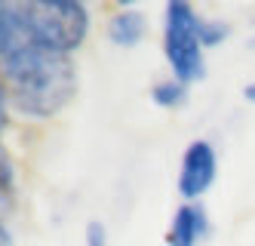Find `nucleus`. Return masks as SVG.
Instances as JSON below:
<instances>
[{
	"label": "nucleus",
	"mask_w": 255,
	"mask_h": 246,
	"mask_svg": "<svg viewBox=\"0 0 255 246\" xmlns=\"http://www.w3.org/2000/svg\"><path fill=\"white\" fill-rule=\"evenodd\" d=\"M9 105L25 117L46 120L74 99L77 71L71 55L28 43L0 65Z\"/></svg>",
	"instance_id": "1"
},
{
	"label": "nucleus",
	"mask_w": 255,
	"mask_h": 246,
	"mask_svg": "<svg viewBox=\"0 0 255 246\" xmlns=\"http://www.w3.org/2000/svg\"><path fill=\"white\" fill-rule=\"evenodd\" d=\"M22 6L28 18V31L37 46L71 55L86 40L89 9L77 0H31Z\"/></svg>",
	"instance_id": "2"
},
{
	"label": "nucleus",
	"mask_w": 255,
	"mask_h": 246,
	"mask_svg": "<svg viewBox=\"0 0 255 246\" xmlns=\"http://www.w3.org/2000/svg\"><path fill=\"white\" fill-rule=\"evenodd\" d=\"M163 55L172 77L185 86L206 77V59L200 43V15L185 0H169L163 9Z\"/></svg>",
	"instance_id": "3"
},
{
	"label": "nucleus",
	"mask_w": 255,
	"mask_h": 246,
	"mask_svg": "<svg viewBox=\"0 0 255 246\" xmlns=\"http://www.w3.org/2000/svg\"><path fill=\"white\" fill-rule=\"evenodd\" d=\"M218 179V154L212 142L206 139H194L185 154H181V166H178V194L185 197V203H200L209 188Z\"/></svg>",
	"instance_id": "4"
},
{
	"label": "nucleus",
	"mask_w": 255,
	"mask_h": 246,
	"mask_svg": "<svg viewBox=\"0 0 255 246\" xmlns=\"http://www.w3.org/2000/svg\"><path fill=\"white\" fill-rule=\"evenodd\" d=\"M209 234V216L203 203H181L166 231V246H200Z\"/></svg>",
	"instance_id": "5"
},
{
	"label": "nucleus",
	"mask_w": 255,
	"mask_h": 246,
	"mask_svg": "<svg viewBox=\"0 0 255 246\" xmlns=\"http://www.w3.org/2000/svg\"><path fill=\"white\" fill-rule=\"evenodd\" d=\"M28 43H34V37L28 31L25 6L22 3H3L0 0V65Z\"/></svg>",
	"instance_id": "6"
},
{
	"label": "nucleus",
	"mask_w": 255,
	"mask_h": 246,
	"mask_svg": "<svg viewBox=\"0 0 255 246\" xmlns=\"http://www.w3.org/2000/svg\"><path fill=\"white\" fill-rule=\"evenodd\" d=\"M144 34H148V18L144 12L132 9V6H123L111 15V22H108V37H111L114 46H123V49H132L144 40Z\"/></svg>",
	"instance_id": "7"
},
{
	"label": "nucleus",
	"mask_w": 255,
	"mask_h": 246,
	"mask_svg": "<svg viewBox=\"0 0 255 246\" xmlns=\"http://www.w3.org/2000/svg\"><path fill=\"white\" fill-rule=\"evenodd\" d=\"M151 102H154L157 108H166V111L181 108V105L188 102V86L181 83V80H175V77L157 80V83L151 86Z\"/></svg>",
	"instance_id": "8"
},
{
	"label": "nucleus",
	"mask_w": 255,
	"mask_h": 246,
	"mask_svg": "<svg viewBox=\"0 0 255 246\" xmlns=\"http://www.w3.org/2000/svg\"><path fill=\"white\" fill-rule=\"evenodd\" d=\"M228 37H231V25L225 18H200V43H203V49L222 46Z\"/></svg>",
	"instance_id": "9"
},
{
	"label": "nucleus",
	"mask_w": 255,
	"mask_h": 246,
	"mask_svg": "<svg viewBox=\"0 0 255 246\" xmlns=\"http://www.w3.org/2000/svg\"><path fill=\"white\" fill-rule=\"evenodd\" d=\"M86 246H108V228H105V222L93 219L86 225Z\"/></svg>",
	"instance_id": "10"
},
{
	"label": "nucleus",
	"mask_w": 255,
	"mask_h": 246,
	"mask_svg": "<svg viewBox=\"0 0 255 246\" xmlns=\"http://www.w3.org/2000/svg\"><path fill=\"white\" fill-rule=\"evenodd\" d=\"M6 105H9V96H6V83H3V74H0V132L6 126ZM3 151V148H0Z\"/></svg>",
	"instance_id": "11"
},
{
	"label": "nucleus",
	"mask_w": 255,
	"mask_h": 246,
	"mask_svg": "<svg viewBox=\"0 0 255 246\" xmlns=\"http://www.w3.org/2000/svg\"><path fill=\"white\" fill-rule=\"evenodd\" d=\"M243 99H246L249 105H255V80H249V83L243 86Z\"/></svg>",
	"instance_id": "12"
},
{
	"label": "nucleus",
	"mask_w": 255,
	"mask_h": 246,
	"mask_svg": "<svg viewBox=\"0 0 255 246\" xmlns=\"http://www.w3.org/2000/svg\"><path fill=\"white\" fill-rule=\"evenodd\" d=\"M0 246H9V231H6L3 222H0Z\"/></svg>",
	"instance_id": "13"
},
{
	"label": "nucleus",
	"mask_w": 255,
	"mask_h": 246,
	"mask_svg": "<svg viewBox=\"0 0 255 246\" xmlns=\"http://www.w3.org/2000/svg\"><path fill=\"white\" fill-rule=\"evenodd\" d=\"M0 200H3V197H0Z\"/></svg>",
	"instance_id": "14"
}]
</instances>
